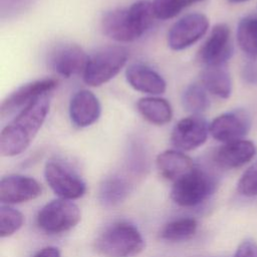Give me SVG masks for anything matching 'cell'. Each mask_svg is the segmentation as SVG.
I'll return each mask as SVG.
<instances>
[{"label": "cell", "mask_w": 257, "mask_h": 257, "mask_svg": "<svg viewBox=\"0 0 257 257\" xmlns=\"http://www.w3.org/2000/svg\"><path fill=\"white\" fill-rule=\"evenodd\" d=\"M49 106L48 93L43 94L20 110L3 127L0 135L2 156L14 157L20 155L30 146L47 116Z\"/></svg>", "instance_id": "6da1fadb"}, {"label": "cell", "mask_w": 257, "mask_h": 257, "mask_svg": "<svg viewBox=\"0 0 257 257\" xmlns=\"http://www.w3.org/2000/svg\"><path fill=\"white\" fill-rule=\"evenodd\" d=\"M95 248L105 257H133L144 250L145 241L133 224L119 222L108 227L97 238Z\"/></svg>", "instance_id": "7a4b0ae2"}, {"label": "cell", "mask_w": 257, "mask_h": 257, "mask_svg": "<svg viewBox=\"0 0 257 257\" xmlns=\"http://www.w3.org/2000/svg\"><path fill=\"white\" fill-rule=\"evenodd\" d=\"M128 51L123 46H106L88 56L83 80L90 86H99L112 79L125 65Z\"/></svg>", "instance_id": "3957f363"}, {"label": "cell", "mask_w": 257, "mask_h": 257, "mask_svg": "<svg viewBox=\"0 0 257 257\" xmlns=\"http://www.w3.org/2000/svg\"><path fill=\"white\" fill-rule=\"evenodd\" d=\"M80 221V210L71 200L57 199L46 204L37 215V226L47 234L66 232Z\"/></svg>", "instance_id": "277c9868"}, {"label": "cell", "mask_w": 257, "mask_h": 257, "mask_svg": "<svg viewBox=\"0 0 257 257\" xmlns=\"http://www.w3.org/2000/svg\"><path fill=\"white\" fill-rule=\"evenodd\" d=\"M214 186L212 177L196 167L191 173L174 183L171 198L181 207H194L209 197Z\"/></svg>", "instance_id": "5b68a950"}, {"label": "cell", "mask_w": 257, "mask_h": 257, "mask_svg": "<svg viewBox=\"0 0 257 257\" xmlns=\"http://www.w3.org/2000/svg\"><path fill=\"white\" fill-rule=\"evenodd\" d=\"M209 28V20L202 13L187 14L179 19L168 33V44L173 50H183L200 40Z\"/></svg>", "instance_id": "8992f818"}, {"label": "cell", "mask_w": 257, "mask_h": 257, "mask_svg": "<svg viewBox=\"0 0 257 257\" xmlns=\"http://www.w3.org/2000/svg\"><path fill=\"white\" fill-rule=\"evenodd\" d=\"M44 177L51 190L61 199H78L86 191L83 181L58 162L49 161L46 163Z\"/></svg>", "instance_id": "52a82bcc"}, {"label": "cell", "mask_w": 257, "mask_h": 257, "mask_svg": "<svg viewBox=\"0 0 257 257\" xmlns=\"http://www.w3.org/2000/svg\"><path fill=\"white\" fill-rule=\"evenodd\" d=\"M232 54L233 44L230 28L224 23L215 25L199 51V60L205 66H222Z\"/></svg>", "instance_id": "ba28073f"}, {"label": "cell", "mask_w": 257, "mask_h": 257, "mask_svg": "<svg viewBox=\"0 0 257 257\" xmlns=\"http://www.w3.org/2000/svg\"><path fill=\"white\" fill-rule=\"evenodd\" d=\"M251 127L250 114L245 109H235L218 115L209 124L211 136L224 144L243 140Z\"/></svg>", "instance_id": "9c48e42d"}, {"label": "cell", "mask_w": 257, "mask_h": 257, "mask_svg": "<svg viewBox=\"0 0 257 257\" xmlns=\"http://www.w3.org/2000/svg\"><path fill=\"white\" fill-rule=\"evenodd\" d=\"M56 83L54 79L43 78L19 86L2 101L0 106L1 117L9 116L18 109L22 110L37 97L50 92L55 88Z\"/></svg>", "instance_id": "30bf717a"}, {"label": "cell", "mask_w": 257, "mask_h": 257, "mask_svg": "<svg viewBox=\"0 0 257 257\" xmlns=\"http://www.w3.org/2000/svg\"><path fill=\"white\" fill-rule=\"evenodd\" d=\"M209 125L200 115H192L180 119L172 131L173 145L181 151H193L201 147L207 140Z\"/></svg>", "instance_id": "8fae6325"}, {"label": "cell", "mask_w": 257, "mask_h": 257, "mask_svg": "<svg viewBox=\"0 0 257 257\" xmlns=\"http://www.w3.org/2000/svg\"><path fill=\"white\" fill-rule=\"evenodd\" d=\"M88 56L80 46L65 43L55 47L49 56V65L53 71L63 77L76 75L86 66Z\"/></svg>", "instance_id": "7c38bea8"}, {"label": "cell", "mask_w": 257, "mask_h": 257, "mask_svg": "<svg viewBox=\"0 0 257 257\" xmlns=\"http://www.w3.org/2000/svg\"><path fill=\"white\" fill-rule=\"evenodd\" d=\"M42 189L33 178L10 175L0 181V201L4 204H19L36 199L41 195Z\"/></svg>", "instance_id": "4fadbf2b"}, {"label": "cell", "mask_w": 257, "mask_h": 257, "mask_svg": "<svg viewBox=\"0 0 257 257\" xmlns=\"http://www.w3.org/2000/svg\"><path fill=\"white\" fill-rule=\"evenodd\" d=\"M101 111L98 98L89 90L76 91L69 102V117L77 127H87L93 124Z\"/></svg>", "instance_id": "5bb4252c"}, {"label": "cell", "mask_w": 257, "mask_h": 257, "mask_svg": "<svg viewBox=\"0 0 257 257\" xmlns=\"http://www.w3.org/2000/svg\"><path fill=\"white\" fill-rule=\"evenodd\" d=\"M256 155L255 145L247 140L224 144L214 154L215 164L223 169H235L249 163Z\"/></svg>", "instance_id": "9a60e30c"}, {"label": "cell", "mask_w": 257, "mask_h": 257, "mask_svg": "<svg viewBox=\"0 0 257 257\" xmlns=\"http://www.w3.org/2000/svg\"><path fill=\"white\" fill-rule=\"evenodd\" d=\"M127 83L136 90L152 95L162 94L166 91L165 79L153 68L142 64H131L125 70Z\"/></svg>", "instance_id": "2e32d148"}, {"label": "cell", "mask_w": 257, "mask_h": 257, "mask_svg": "<svg viewBox=\"0 0 257 257\" xmlns=\"http://www.w3.org/2000/svg\"><path fill=\"white\" fill-rule=\"evenodd\" d=\"M156 163L160 174L173 183L188 175L196 168L190 157L176 150H168L161 153L157 157Z\"/></svg>", "instance_id": "e0dca14e"}, {"label": "cell", "mask_w": 257, "mask_h": 257, "mask_svg": "<svg viewBox=\"0 0 257 257\" xmlns=\"http://www.w3.org/2000/svg\"><path fill=\"white\" fill-rule=\"evenodd\" d=\"M100 27L104 35L118 42L136 40L131 29L126 8H116L105 12L100 20Z\"/></svg>", "instance_id": "ac0fdd59"}, {"label": "cell", "mask_w": 257, "mask_h": 257, "mask_svg": "<svg viewBox=\"0 0 257 257\" xmlns=\"http://www.w3.org/2000/svg\"><path fill=\"white\" fill-rule=\"evenodd\" d=\"M201 81L206 90L220 98H228L232 93V79L225 65L205 66Z\"/></svg>", "instance_id": "d6986e66"}, {"label": "cell", "mask_w": 257, "mask_h": 257, "mask_svg": "<svg viewBox=\"0 0 257 257\" xmlns=\"http://www.w3.org/2000/svg\"><path fill=\"white\" fill-rule=\"evenodd\" d=\"M137 107L145 119L156 125H164L170 122L173 116L172 106L165 98L157 96L143 97L139 99Z\"/></svg>", "instance_id": "ffe728a7"}, {"label": "cell", "mask_w": 257, "mask_h": 257, "mask_svg": "<svg viewBox=\"0 0 257 257\" xmlns=\"http://www.w3.org/2000/svg\"><path fill=\"white\" fill-rule=\"evenodd\" d=\"M128 23L136 39L143 36L153 25L156 17L153 2L140 0L126 8Z\"/></svg>", "instance_id": "44dd1931"}, {"label": "cell", "mask_w": 257, "mask_h": 257, "mask_svg": "<svg viewBox=\"0 0 257 257\" xmlns=\"http://www.w3.org/2000/svg\"><path fill=\"white\" fill-rule=\"evenodd\" d=\"M130 193V184L119 177H111L99 187L98 200L104 207H115L125 200Z\"/></svg>", "instance_id": "7402d4cb"}, {"label": "cell", "mask_w": 257, "mask_h": 257, "mask_svg": "<svg viewBox=\"0 0 257 257\" xmlns=\"http://www.w3.org/2000/svg\"><path fill=\"white\" fill-rule=\"evenodd\" d=\"M197 228L195 219L181 218L166 224L160 232V237L170 242H182L191 239L196 234Z\"/></svg>", "instance_id": "603a6c76"}, {"label": "cell", "mask_w": 257, "mask_h": 257, "mask_svg": "<svg viewBox=\"0 0 257 257\" xmlns=\"http://www.w3.org/2000/svg\"><path fill=\"white\" fill-rule=\"evenodd\" d=\"M237 41L248 56L257 57V19L245 17L240 20L237 28Z\"/></svg>", "instance_id": "cb8c5ba5"}, {"label": "cell", "mask_w": 257, "mask_h": 257, "mask_svg": "<svg viewBox=\"0 0 257 257\" xmlns=\"http://www.w3.org/2000/svg\"><path fill=\"white\" fill-rule=\"evenodd\" d=\"M182 103L184 108L193 115H200L210 105L209 97L203 85L191 84L183 92Z\"/></svg>", "instance_id": "d4e9b609"}, {"label": "cell", "mask_w": 257, "mask_h": 257, "mask_svg": "<svg viewBox=\"0 0 257 257\" xmlns=\"http://www.w3.org/2000/svg\"><path fill=\"white\" fill-rule=\"evenodd\" d=\"M24 222L23 215L16 209L9 206L0 208V236L5 238L18 231Z\"/></svg>", "instance_id": "484cf974"}, {"label": "cell", "mask_w": 257, "mask_h": 257, "mask_svg": "<svg viewBox=\"0 0 257 257\" xmlns=\"http://www.w3.org/2000/svg\"><path fill=\"white\" fill-rule=\"evenodd\" d=\"M156 17L166 20L177 16L186 6L187 0H154L153 2Z\"/></svg>", "instance_id": "4316f807"}, {"label": "cell", "mask_w": 257, "mask_h": 257, "mask_svg": "<svg viewBox=\"0 0 257 257\" xmlns=\"http://www.w3.org/2000/svg\"><path fill=\"white\" fill-rule=\"evenodd\" d=\"M238 191L246 197L257 196V162L248 168L240 178Z\"/></svg>", "instance_id": "83f0119b"}, {"label": "cell", "mask_w": 257, "mask_h": 257, "mask_svg": "<svg viewBox=\"0 0 257 257\" xmlns=\"http://www.w3.org/2000/svg\"><path fill=\"white\" fill-rule=\"evenodd\" d=\"M32 0H1V11L2 14L17 13L25 9L27 5L31 3Z\"/></svg>", "instance_id": "f1b7e54d"}, {"label": "cell", "mask_w": 257, "mask_h": 257, "mask_svg": "<svg viewBox=\"0 0 257 257\" xmlns=\"http://www.w3.org/2000/svg\"><path fill=\"white\" fill-rule=\"evenodd\" d=\"M234 257H257V243L252 240L243 241L238 246Z\"/></svg>", "instance_id": "f546056e"}, {"label": "cell", "mask_w": 257, "mask_h": 257, "mask_svg": "<svg viewBox=\"0 0 257 257\" xmlns=\"http://www.w3.org/2000/svg\"><path fill=\"white\" fill-rule=\"evenodd\" d=\"M243 79L251 84L257 83V62H247L242 69Z\"/></svg>", "instance_id": "4dcf8cb0"}, {"label": "cell", "mask_w": 257, "mask_h": 257, "mask_svg": "<svg viewBox=\"0 0 257 257\" xmlns=\"http://www.w3.org/2000/svg\"><path fill=\"white\" fill-rule=\"evenodd\" d=\"M34 257H60V252L56 247L48 246L40 250Z\"/></svg>", "instance_id": "1f68e13d"}, {"label": "cell", "mask_w": 257, "mask_h": 257, "mask_svg": "<svg viewBox=\"0 0 257 257\" xmlns=\"http://www.w3.org/2000/svg\"><path fill=\"white\" fill-rule=\"evenodd\" d=\"M244 1H247V0H228V2H230V3H241Z\"/></svg>", "instance_id": "d6a6232c"}, {"label": "cell", "mask_w": 257, "mask_h": 257, "mask_svg": "<svg viewBox=\"0 0 257 257\" xmlns=\"http://www.w3.org/2000/svg\"><path fill=\"white\" fill-rule=\"evenodd\" d=\"M187 1H188V5H190V4H193L195 2H199V1H203V0H187Z\"/></svg>", "instance_id": "836d02e7"}]
</instances>
